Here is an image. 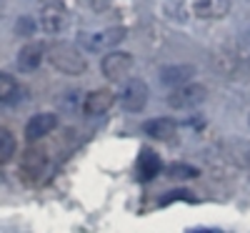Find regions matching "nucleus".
<instances>
[{
    "label": "nucleus",
    "mask_w": 250,
    "mask_h": 233,
    "mask_svg": "<svg viewBox=\"0 0 250 233\" xmlns=\"http://www.w3.org/2000/svg\"><path fill=\"white\" fill-rule=\"evenodd\" d=\"M208 98V88L203 86V83H185V86L180 88H173L170 95H168V105L175 111H190V108H198V105H203Z\"/></svg>",
    "instance_id": "7ed1b4c3"
},
{
    "label": "nucleus",
    "mask_w": 250,
    "mask_h": 233,
    "mask_svg": "<svg viewBox=\"0 0 250 233\" xmlns=\"http://www.w3.org/2000/svg\"><path fill=\"white\" fill-rule=\"evenodd\" d=\"M38 23H40V28H43V33L58 35L70 25V13L60 0H50V3H45L43 8H40Z\"/></svg>",
    "instance_id": "20e7f679"
},
{
    "label": "nucleus",
    "mask_w": 250,
    "mask_h": 233,
    "mask_svg": "<svg viewBox=\"0 0 250 233\" xmlns=\"http://www.w3.org/2000/svg\"><path fill=\"white\" fill-rule=\"evenodd\" d=\"M18 171H20V178H23L25 183L35 186V183L43 181V176L48 171V156L40 151V148H28V151L23 153V158H20Z\"/></svg>",
    "instance_id": "423d86ee"
},
{
    "label": "nucleus",
    "mask_w": 250,
    "mask_h": 233,
    "mask_svg": "<svg viewBox=\"0 0 250 233\" xmlns=\"http://www.w3.org/2000/svg\"><path fill=\"white\" fill-rule=\"evenodd\" d=\"M248 125H250V116H248Z\"/></svg>",
    "instance_id": "a211bd4d"
},
{
    "label": "nucleus",
    "mask_w": 250,
    "mask_h": 233,
    "mask_svg": "<svg viewBox=\"0 0 250 233\" xmlns=\"http://www.w3.org/2000/svg\"><path fill=\"white\" fill-rule=\"evenodd\" d=\"M133 66H135V60H133L130 53L113 50V53H108L105 58H103L100 70H103V75H105L108 80H113V83H125V80H128V75H130V70H133Z\"/></svg>",
    "instance_id": "0eeeda50"
},
{
    "label": "nucleus",
    "mask_w": 250,
    "mask_h": 233,
    "mask_svg": "<svg viewBox=\"0 0 250 233\" xmlns=\"http://www.w3.org/2000/svg\"><path fill=\"white\" fill-rule=\"evenodd\" d=\"M248 161H250V153H248Z\"/></svg>",
    "instance_id": "6ab92c4d"
},
{
    "label": "nucleus",
    "mask_w": 250,
    "mask_h": 233,
    "mask_svg": "<svg viewBox=\"0 0 250 233\" xmlns=\"http://www.w3.org/2000/svg\"><path fill=\"white\" fill-rule=\"evenodd\" d=\"M233 0H195L193 13L200 20H220L230 13Z\"/></svg>",
    "instance_id": "ddd939ff"
},
{
    "label": "nucleus",
    "mask_w": 250,
    "mask_h": 233,
    "mask_svg": "<svg viewBox=\"0 0 250 233\" xmlns=\"http://www.w3.org/2000/svg\"><path fill=\"white\" fill-rule=\"evenodd\" d=\"M55 128H58V116L55 113H35L25 125V138H28V143H38L40 138L50 136Z\"/></svg>",
    "instance_id": "1a4fd4ad"
},
{
    "label": "nucleus",
    "mask_w": 250,
    "mask_h": 233,
    "mask_svg": "<svg viewBox=\"0 0 250 233\" xmlns=\"http://www.w3.org/2000/svg\"><path fill=\"white\" fill-rule=\"evenodd\" d=\"M13 156H15V136L0 128V163H8Z\"/></svg>",
    "instance_id": "dca6fc26"
},
{
    "label": "nucleus",
    "mask_w": 250,
    "mask_h": 233,
    "mask_svg": "<svg viewBox=\"0 0 250 233\" xmlns=\"http://www.w3.org/2000/svg\"><path fill=\"white\" fill-rule=\"evenodd\" d=\"M143 133L153 140H170L178 133V123L173 118H150L143 123Z\"/></svg>",
    "instance_id": "4468645a"
},
{
    "label": "nucleus",
    "mask_w": 250,
    "mask_h": 233,
    "mask_svg": "<svg viewBox=\"0 0 250 233\" xmlns=\"http://www.w3.org/2000/svg\"><path fill=\"white\" fill-rule=\"evenodd\" d=\"M48 60L58 73H65V75H83L88 70V63H85V58H83V53L70 43L53 46L48 50Z\"/></svg>",
    "instance_id": "f257e3e1"
},
{
    "label": "nucleus",
    "mask_w": 250,
    "mask_h": 233,
    "mask_svg": "<svg viewBox=\"0 0 250 233\" xmlns=\"http://www.w3.org/2000/svg\"><path fill=\"white\" fill-rule=\"evenodd\" d=\"M168 176H173V178H195L198 168L188 165V163H170L168 165Z\"/></svg>",
    "instance_id": "f3484780"
},
{
    "label": "nucleus",
    "mask_w": 250,
    "mask_h": 233,
    "mask_svg": "<svg viewBox=\"0 0 250 233\" xmlns=\"http://www.w3.org/2000/svg\"><path fill=\"white\" fill-rule=\"evenodd\" d=\"M18 98V80L5 73V70H0V103H10Z\"/></svg>",
    "instance_id": "2eb2a0df"
},
{
    "label": "nucleus",
    "mask_w": 250,
    "mask_h": 233,
    "mask_svg": "<svg viewBox=\"0 0 250 233\" xmlns=\"http://www.w3.org/2000/svg\"><path fill=\"white\" fill-rule=\"evenodd\" d=\"M125 28L113 25V28H100V30H80L78 33V46L88 53H100V50H115V46L123 43Z\"/></svg>",
    "instance_id": "f03ea898"
},
{
    "label": "nucleus",
    "mask_w": 250,
    "mask_h": 233,
    "mask_svg": "<svg viewBox=\"0 0 250 233\" xmlns=\"http://www.w3.org/2000/svg\"><path fill=\"white\" fill-rule=\"evenodd\" d=\"M160 83L168 88H180L185 83H190L195 78V66L190 63H178V66H163L160 73H158Z\"/></svg>",
    "instance_id": "6e6552de"
},
{
    "label": "nucleus",
    "mask_w": 250,
    "mask_h": 233,
    "mask_svg": "<svg viewBox=\"0 0 250 233\" xmlns=\"http://www.w3.org/2000/svg\"><path fill=\"white\" fill-rule=\"evenodd\" d=\"M148 98H150L148 83L140 80V78H130V80H125V86L120 88L118 103L128 113H140L145 105H148Z\"/></svg>",
    "instance_id": "39448f33"
},
{
    "label": "nucleus",
    "mask_w": 250,
    "mask_h": 233,
    "mask_svg": "<svg viewBox=\"0 0 250 233\" xmlns=\"http://www.w3.org/2000/svg\"><path fill=\"white\" fill-rule=\"evenodd\" d=\"M160 171H163L160 156H158L155 151H150V148H143L140 156H138V161H135V176H138V181L148 183V181H153Z\"/></svg>",
    "instance_id": "f8f14e48"
},
{
    "label": "nucleus",
    "mask_w": 250,
    "mask_h": 233,
    "mask_svg": "<svg viewBox=\"0 0 250 233\" xmlns=\"http://www.w3.org/2000/svg\"><path fill=\"white\" fill-rule=\"evenodd\" d=\"M115 105V93L108 88H98L83 98V113L85 116H103Z\"/></svg>",
    "instance_id": "9d476101"
},
{
    "label": "nucleus",
    "mask_w": 250,
    "mask_h": 233,
    "mask_svg": "<svg viewBox=\"0 0 250 233\" xmlns=\"http://www.w3.org/2000/svg\"><path fill=\"white\" fill-rule=\"evenodd\" d=\"M45 58V43H28L18 50V58H15V68L20 73H33L40 68V63Z\"/></svg>",
    "instance_id": "9b49d317"
}]
</instances>
